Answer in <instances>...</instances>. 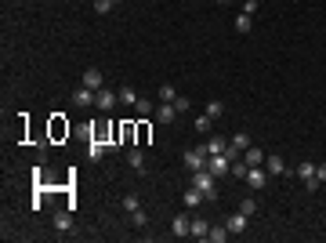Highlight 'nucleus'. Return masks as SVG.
Wrapping results in <instances>:
<instances>
[{"instance_id":"1","label":"nucleus","mask_w":326,"mask_h":243,"mask_svg":"<svg viewBox=\"0 0 326 243\" xmlns=\"http://www.w3.org/2000/svg\"><path fill=\"white\" fill-rule=\"evenodd\" d=\"M192 185L203 192V200H207V204H214V200H218V182H214V171H211V167L192 171Z\"/></svg>"},{"instance_id":"2","label":"nucleus","mask_w":326,"mask_h":243,"mask_svg":"<svg viewBox=\"0 0 326 243\" xmlns=\"http://www.w3.org/2000/svg\"><path fill=\"white\" fill-rule=\"evenodd\" d=\"M181 160H185V167H189V171H203V167H207V149L196 145V149H189Z\"/></svg>"},{"instance_id":"3","label":"nucleus","mask_w":326,"mask_h":243,"mask_svg":"<svg viewBox=\"0 0 326 243\" xmlns=\"http://www.w3.org/2000/svg\"><path fill=\"white\" fill-rule=\"evenodd\" d=\"M243 182H247L250 189H265V185H268V171H265V167H250Z\"/></svg>"},{"instance_id":"4","label":"nucleus","mask_w":326,"mask_h":243,"mask_svg":"<svg viewBox=\"0 0 326 243\" xmlns=\"http://www.w3.org/2000/svg\"><path fill=\"white\" fill-rule=\"evenodd\" d=\"M73 105H76V109L95 105V91H91V87H76V91H73Z\"/></svg>"},{"instance_id":"5","label":"nucleus","mask_w":326,"mask_h":243,"mask_svg":"<svg viewBox=\"0 0 326 243\" xmlns=\"http://www.w3.org/2000/svg\"><path fill=\"white\" fill-rule=\"evenodd\" d=\"M116 102H120V95H112V91H102V87L95 91V105H98V109H105V113H109Z\"/></svg>"},{"instance_id":"6","label":"nucleus","mask_w":326,"mask_h":243,"mask_svg":"<svg viewBox=\"0 0 326 243\" xmlns=\"http://www.w3.org/2000/svg\"><path fill=\"white\" fill-rule=\"evenodd\" d=\"M171 232L181 239V236H192V218H185V214H178L174 222H171Z\"/></svg>"},{"instance_id":"7","label":"nucleus","mask_w":326,"mask_h":243,"mask_svg":"<svg viewBox=\"0 0 326 243\" xmlns=\"http://www.w3.org/2000/svg\"><path fill=\"white\" fill-rule=\"evenodd\" d=\"M156 120H159V124H171V120L178 116V109L171 105V102H163V105H156V113H152Z\"/></svg>"},{"instance_id":"8","label":"nucleus","mask_w":326,"mask_h":243,"mask_svg":"<svg viewBox=\"0 0 326 243\" xmlns=\"http://www.w3.org/2000/svg\"><path fill=\"white\" fill-rule=\"evenodd\" d=\"M265 171H268V174H287V164H283V156H275V152L265 156Z\"/></svg>"},{"instance_id":"9","label":"nucleus","mask_w":326,"mask_h":243,"mask_svg":"<svg viewBox=\"0 0 326 243\" xmlns=\"http://www.w3.org/2000/svg\"><path fill=\"white\" fill-rule=\"evenodd\" d=\"M84 87H91V91H98L102 87V69H84Z\"/></svg>"},{"instance_id":"10","label":"nucleus","mask_w":326,"mask_h":243,"mask_svg":"<svg viewBox=\"0 0 326 243\" xmlns=\"http://www.w3.org/2000/svg\"><path fill=\"white\" fill-rule=\"evenodd\" d=\"M225 225H228V232H243V229H247V214L236 211V214H228V218H225Z\"/></svg>"},{"instance_id":"11","label":"nucleus","mask_w":326,"mask_h":243,"mask_svg":"<svg viewBox=\"0 0 326 243\" xmlns=\"http://www.w3.org/2000/svg\"><path fill=\"white\" fill-rule=\"evenodd\" d=\"M203 149H207V156H218V152L228 149V142L225 138H211V142H203Z\"/></svg>"},{"instance_id":"12","label":"nucleus","mask_w":326,"mask_h":243,"mask_svg":"<svg viewBox=\"0 0 326 243\" xmlns=\"http://www.w3.org/2000/svg\"><path fill=\"white\" fill-rule=\"evenodd\" d=\"M55 229H58V232H69V229H73V214H69V211H58V214H55Z\"/></svg>"},{"instance_id":"13","label":"nucleus","mask_w":326,"mask_h":243,"mask_svg":"<svg viewBox=\"0 0 326 243\" xmlns=\"http://www.w3.org/2000/svg\"><path fill=\"white\" fill-rule=\"evenodd\" d=\"M236 29H239V33H250V29H254V15L239 11V15H236Z\"/></svg>"},{"instance_id":"14","label":"nucleus","mask_w":326,"mask_h":243,"mask_svg":"<svg viewBox=\"0 0 326 243\" xmlns=\"http://www.w3.org/2000/svg\"><path fill=\"white\" fill-rule=\"evenodd\" d=\"M247 167H265V152L261 149H254V145L247 149Z\"/></svg>"},{"instance_id":"15","label":"nucleus","mask_w":326,"mask_h":243,"mask_svg":"<svg viewBox=\"0 0 326 243\" xmlns=\"http://www.w3.org/2000/svg\"><path fill=\"white\" fill-rule=\"evenodd\" d=\"M127 164H131L134 171H145V152H142V149H131V152H127Z\"/></svg>"},{"instance_id":"16","label":"nucleus","mask_w":326,"mask_h":243,"mask_svg":"<svg viewBox=\"0 0 326 243\" xmlns=\"http://www.w3.org/2000/svg\"><path fill=\"white\" fill-rule=\"evenodd\" d=\"M192 236H196V239H207V236H211V225L203 222V218H192Z\"/></svg>"},{"instance_id":"17","label":"nucleus","mask_w":326,"mask_h":243,"mask_svg":"<svg viewBox=\"0 0 326 243\" xmlns=\"http://www.w3.org/2000/svg\"><path fill=\"white\" fill-rule=\"evenodd\" d=\"M105 149H109V145H102L98 138H91V145H87V156H91V160H102V156H105Z\"/></svg>"},{"instance_id":"18","label":"nucleus","mask_w":326,"mask_h":243,"mask_svg":"<svg viewBox=\"0 0 326 243\" xmlns=\"http://www.w3.org/2000/svg\"><path fill=\"white\" fill-rule=\"evenodd\" d=\"M199 204H203V192H199V189L192 185V189L185 192V207H199Z\"/></svg>"},{"instance_id":"19","label":"nucleus","mask_w":326,"mask_h":243,"mask_svg":"<svg viewBox=\"0 0 326 243\" xmlns=\"http://www.w3.org/2000/svg\"><path fill=\"white\" fill-rule=\"evenodd\" d=\"M239 211L247 214V218H254V214H258V200H254V196H250V200H239Z\"/></svg>"},{"instance_id":"20","label":"nucleus","mask_w":326,"mask_h":243,"mask_svg":"<svg viewBox=\"0 0 326 243\" xmlns=\"http://www.w3.org/2000/svg\"><path fill=\"white\" fill-rule=\"evenodd\" d=\"M228 236H232V232H228V225H218V229H211V236H207V239H214V243H225Z\"/></svg>"},{"instance_id":"21","label":"nucleus","mask_w":326,"mask_h":243,"mask_svg":"<svg viewBox=\"0 0 326 243\" xmlns=\"http://www.w3.org/2000/svg\"><path fill=\"white\" fill-rule=\"evenodd\" d=\"M232 145H236L239 152H247V149H250V135H247V131H239V135L232 138Z\"/></svg>"},{"instance_id":"22","label":"nucleus","mask_w":326,"mask_h":243,"mask_svg":"<svg viewBox=\"0 0 326 243\" xmlns=\"http://www.w3.org/2000/svg\"><path fill=\"white\" fill-rule=\"evenodd\" d=\"M174 98H178L174 84H159V102H174Z\"/></svg>"},{"instance_id":"23","label":"nucleus","mask_w":326,"mask_h":243,"mask_svg":"<svg viewBox=\"0 0 326 243\" xmlns=\"http://www.w3.org/2000/svg\"><path fill=\"white\" fill-rule=\"evenodd\" d=\"M120 102H124V105H134V102H138V91H134V87H124V91H120Z\"/></svg>"},{"instance_id":"24","label":"nucleus","mask_w":326,"mask_h":243,"mask_svg":"<svg viewBox=\"0 0 326 243\" xmlns=\"http://www.w3.org/2000/svg\"><path fill=\"white\" fill-rule=\"evenodd\" d=\"M247 171H250V167H247V160H236V164H232V174H236L239 182L247 178Z\"/></svg>"},{"instance_id":"25","label":"nucleus","mask_w":326,"mask_h":243,"mask_svg":"<svg viewBox=\"0 0 326 243\" xmlns=\"http://www.w3.org/2000/svg\"><path fill=\"white\" fill-rule=\"evenodd\" d=\"M138 207H142V200H138V196H124V211H127V214H134Z\"/></svg>"},{"instance_id":"26","label":"nucleus","mask_w":326,"mask_h":243,"mask_svg":"<svg viewBox=\"0 0 326 243\" xmlns=\"http://www.w3.org/2000/svg\"><path fill=\"white\" fill-rule=\"evenodd\" d=\"M196 131H199V135H207V131H211V116H207V113L196 116Z\"/></svg>"},{"instance_id":"27","label":"nucleus","mask_w":326,"mask_h":243,"mask_svg":"<svg viewBox=\"0 0 326 243\" xmlns=\"http://www.w3.org/2000/svg\"><path fill=\"white\" fill-rule=\"evenodd\" d=\"M134 109H138V113H142V116H149V113H156V109H152V102H149V98H138V102H134Z\"/></svg>"},{"instance_id":"28","label":"nucleus","mask_w":326,"mask_h":243,"mask_svg":"<svg viewBox=\"0 0 326 243\" xmlns=\"http://www.w3.org/2000/svg\"><path fill=\"white\" fill-rule=\"evenodd\" d=\"M171 105H174V109H178V116H181V113H189V105H192V102H189L185 95H178V98H174Z\"/></svg>"},{"instance_id":"29","label":"nucleus","mask_w":326,"mask_h":243,"mask_svg":"<svg viewBox=\"0 0 326 243\" xmlns=\"http://www.w3.org/2000/svg\"><path fill=\"white\" fill-rule=\"evenodd\" d=\"M131 222H134V225H138V229H145V225H149V214H145V211H142V207H138V211H134V214H131Z\"/></svg>"},{"instance_id":"30","label":"nucleus","mask_w":326,"mask_h":243,"mask_svg":"<svg viewBox=\"0 0 326 243\" xmlns=\"http://www.w3.org/2000/svg\"><path fill=\"white\" fill-rule=\"evenodd\" d=\"M112 4H116V0H95V11H98V15H109Z\"/></svg>"},{"instance_id":"31","label":"nucleus","mask_w":326,"mask_h":243,"mask_svg":"<svg viewBox=\"0 0 326 243\" xmlns=\"http://www.w3.org/2000/svg\"><path fill=\"white\" fill-rule=\"evenodd\" d=\"M221 109H225L221 102H207V116H211V120H218V116H221Z\"/></svg>"},{"instance_id":"32","label":"nucleus","mask_w":326,"mask_h":243,"mask_svg":"<svg viewBox=\"0 0 326 243\" xmlns=\"http://www.w3.org/2000/svg\"><path fill=\"white\" fill-rule=\"evenodd\" d=\"M315 178H319V182H326V164H315Z\"/></svg>"},{"instance_id":"33","label":"nucleus","mask_w":326,"mask_h":243,"mask_svg":"<svg viewBox=\"0 0 326 243\" xmlns=\"http://www.w3.org/2000/svg\"><path fill=\"white\" fill-rule=\"evenodd\" d=\"M218 4H228V0H218Z\"/></svg>"}]
</instances>
